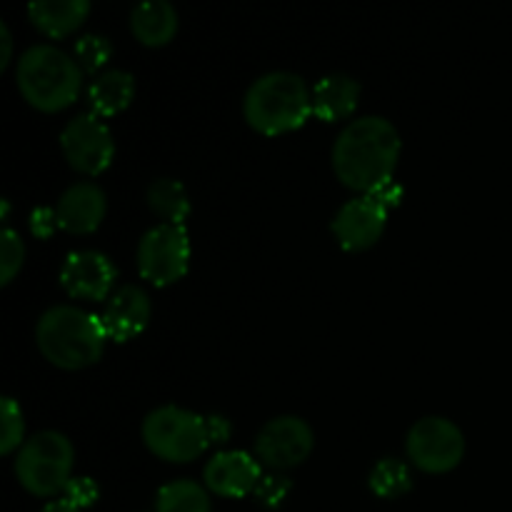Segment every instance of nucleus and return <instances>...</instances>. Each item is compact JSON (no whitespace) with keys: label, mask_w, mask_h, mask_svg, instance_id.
<instances>
[{"label":"nucleus","mask_w":512,"mask_h":512,"mask_svg":"<svg viewBox=\"0 0 512 512\" xmlns=\"http://www.w3.org/2000/svg\"><path fill=\"white\" fill-rule=\"evenodd\" d=\"M398 160L400 133L380 115L350 120L333 143L335 175L360 193H373L385 180L395 178Z\"/></svg>","instance_id":"obj_1"},{"label":"nucleus","mask_w":512,"mask_h":512,"mask_svg":"<svg viewBox=\"0 0 512 512\" xmlns=\"http://www.w3.org/2000/svg\"><path fill=\"white\" fill-rule=\"evenodd\" d=\"M103 320L80 305H50L35 325V343L53 365L78 370L100 360L105 350Z\"/></svg>","instance_id":"obj_2"},{"label":"nucleus","mask_w":512,"mask_h":512,"mask_svg":"<svg viewBox=\"0 0 512 512\" xmlns=\"http://www.w3.org/2000/svg\"><path fill=\"white\" fill-rule=\"evenodd\" d=\"M83 73L85 70L73 55L50 43H35L25 48L15 68L23 98L45 113L63 110L78 100Z\"/></svg>","instance_id":"obj_3"},{"label":"nucleus","mask_w":512,"mask_h":512,"mask_svg":"<svg viewBox=\"0 0 512 512\" xmlns=\"http://www.w3.org/2000/svg\"><path fill=\"white\" fill-rule=\"evenodd\" d=\"M245 120L265 135L290 133L313 113V90L298 73L270 70L250 83L243 100Z\"/></svg>","instance_id":"obj_4"},{"label":"nucleus","mask_w":512,"mask_h":512,"mask_svg":"<svg viewBox=\"0 0 512 512\" xmlns=\"http://www.w3.org/2000/svg\"><path fill=\"white\" fill-rule=\"evenodd\" d=\"M75 450L68 435L58 430H43L30 435L15 458V475L28 493L50 498L63 493L68 480L73 478Z\"/></svg>","instance_id":"obj_5"},{"label":"nucleus","mask_w":512,"mask_h":512,"mask_svg":"<svg viewBox=\"0 0 512 512\" xmlns=\"http://www.w3.org/2000/svg\"><path fill=\"white\" fill-rule=\"evenodd\" d=\"M143 440L158 458L190 463L210 445L203 415L180 405H160L143 420Z\"/></svg>","instance_id":"obj_6"},{"label":"nucleus","mask_w":512,"mask_h":512,"mask_svg":"<svg viewBox=\"0 0 512 512\" xmlns=\"http://www.w3.org/2000/svg\"><path fill=\"white\" fill-rule=\"evenodd\" d=\"M190 235L185 225L158 223L140 238L138 270L153 285H170L188 273Z\"/></svg>","instance_id":"obj_7"},{"label":"nucleus","mask_w":512,"mask_h":512,"mask_svg":"<svg viewBox=\"0 0 512 512\" xmlns=\"http://www.w3.org/2000/svg\"><path fill=\"white\" fill-rule=\"evenodd\" d=\"M408 458L425 473H448L463 460L465 435L453 420L428 415L408 430Z\"/></svg>","instance_id":"obj_8"},{"label":"nucleus","mask_w":512,"mask_h":512,"mask_svg":"<svg viewBox=\"0 0 512 512\" xmlns=\"http://www.w3.org/2000/svg\"><path fill=\"white\" fill-rule=\"evenodd\" d=\"M65 160L85 175H98L113 163L115 140L108 123L95 113H78L60 133Z\"/></svg>","instance_id":"obj_9"},{"label":"nucleus","mask_w":512,"mask_h":512,"mask_svg":"<svg viewBox=\"0 0 512 512\" xmlns=\"http://www.w3.org/2000/svg\"><path fill=\"white\" fill-rule=\"evenodd\" d=\"M313 443V428L303 418L278 415L260 428L255 438V458L280 473L303 463L313 450Z\"/></svg>","instance_id":"obj_10"},{"label":"nucleus","mask_w":512,"mask_h":512,"mask_svg":"<svg viewBox=\"0 0 512 512\" xmlns=\"http://www.w3.org/2000/svg\"><path fill=\"white\" fill-rule=\"evenodd\" d=\"M388 213L390 210L380 200L370 193H360L358 198H350L348 203L340 205L330 228L345 250H365L380 240Z\"/></svg>","instance_id":"obj_11"},{"label":"nucleus","mask_w":512,"mask_h":512,"mask_svg":"<svg viewBox=\"0 0 512 512\" xmlns=\"http://www.w3.org/2000/svg\"><path fill=\"white\" fill-rule=\"evenodd\" d=\"M115 283V265L105 253L93 248L73 250L60 268V285L65 293L80 300H108Z\"/></svg>","instance_id":"obj_12"},{"label":"nucleus","mask_w":512,"mask_h":512,"mask_svg":"<svg viewBox=\"0 0 512 512\" xmlns=\"http://www.w3.org/2000/svg\"><path fill=\"white\" fill-rule=\"evenodd\" d=\"M260 478H263L260 460L245 450H220L205 463L203 470L205 485L223 498H243L255 493Z\"/></svg>","instance_id":"obj_13"},{"label":"nucleus","mask_w":512,"mask_h":512,"mask_svg":"<svg viewBox=\"0 0 512 512\" xmlns=\"http://www.w3.org/2000/svg\"><path fill=\"white\" fill-rule=\"evenodd\" d=\"M150 313H153L150 295L140 285L128 283L110 293V298L105 300L103 313H100V320H103L105 335L110 340L125 343V340L135 338V335L148 328Z\"/></svg>","instance_id":"obj_14"},{"label":"nucleus","mask_w":512,"mask_h":512,"mask_svg":"<svg viewBox=\"0 0 512 512\" xmlns=\"http://www.w3.org/2000/svg\"><path fill=\"white\" fill-rule=\"evenodd\" d=\"M55 210H58V223L63 230H68V233H93L103 223L108 198H105V190L98 183L80 180V183L68 185L60 193Z\"/></svg>","instance_id":"obj_15"},{"label":"nucleus","mask_w":512,"mask_h":512,"mask_svg":"<svg viewBox=\"0 0 512 512\" xmlns=\"http://www.w3.org/2000/svg\"><path fill=\"white\" fill-rule=\"evenodd\" d=\"M360 83L348 73H330L313 88V113L320 120H343L358 108Z\"/></svg>","instance_id":"obj_16"},{"label":"nucleus","mask_w":512,"mask_h":512,"mask_svg":"<svg viewBox=\"0 0 512 512\" xmlns=\"http://www.w3.org/2000/svg\"><path fill=\"white\" fill-rule=\"evenodd\" d=\"M178 10L168 0H145L130 13V28L143 45H165L178 33Z\"/></svg>","instance_id":"obj_17"},{"label":"nucleus","mask_w":512,"mask_h":512,"mask_svg":"<svg viewBox=\"0 0 512 512\" xmlns=\"http://www.w3.org/2000/svg\"><path fill=\"white\" fill-rule=\"evenodd\" d=\"M135 95V78L133 73L123 68H105L93 78L88 88V103L90 113L100 115H115L120 110L128 108L133 103Z\"/></svg>","instance_id":"obj_18"},{"label":"nucleus","mask_w":512,"mask_h":512,"mask_svg":"<svg viewBox=\"0 0 512 512\" xmlns=\"http://www.w3.org/2000/svg\"><path fill=\"white\" fill-rule=\"evenodd\" d=\"M90 13L88 0H35L28 5V15L35 28L50 38L70 35Z\"/></svg>","instance_id":"obj_19"},{"label":"nucleus","mask_w":512,"mask_h":512,"mask_svg":"<svg viewBox=\"0 0 512 512\" xmlns=\"http://www.w3.org/2000/svg\"><path fill=\"white\" fill-rule=\"evenodd\" d=\"M145 198H148L150 210L163 218V223L183 225V220L190 215L188 190L175 178H155L145 190Z\"/></svg>","instance_id":"obj_20"},{"label":"nucleus","mask_w":512,"mask_h":512,"mask_svg":"<svg viewBox=\"0 0 512 512\" xmlns=\"http://www.w3.org/2000/svg\"><path fill=\"white\" fill-rule=\"evenodd\" d=\"M155 512H210V495L190 478L170 480L155 495Z\"/></svg>","instance_id":"obj_21"},{"label":"nucleus","mask_w":512,"mask_h":512,"mask_svg":"<svg viewBox=\"0 0 512 512\" xmlns=\"http://www.w3.org/2000/svg\"><path fill=\"white\" fill-rule=\"evenodd\" d=\"M368 483L378 498L395 500L413 488V473H410V468L403 460L383 458L373 465Z\"/></svg>","instance_id":"obj_22"},{"label":"nucleus","mask_w":512,"mask_h":512,"mask_svg":"<svg viewBox=\"0 0 512 512\" xmlns=\"http://www.w3.org/2000/svg\"><path fill=\"white\" fill-rule=\"evenodd\" d=\"M113 58V43H110L105 35L98 33H85L75 40V60L80 63V68L88 70V73H100L108 60Z\"/></svg>","instance_id":"obj_23"},{"label":"nucleus","mask_w":512,"mask_h":512,"mask_svg":"<svg viewBox=\"0 0 512 512\" xmlns=\"http://www.w3.org/2000/svg\"><path fill=\"white\" fill-rule=\"evenodd\" d=\"M23 410H20L18 400L5 395L3 398V433H0V453L8 455L13 453L15 448H23Z\"/></svg>","instance_id":"obj_24"},{"label":"nucleus","mask_w":512,"mask_h":512,"mask_svg":"<svg viewBox=\"0 0 512 512\" xmlns=\"http://www.w3.org/2000/svg\"><path fill=\"white\" fill-rule=\"evenodd\" d=\"M25 245L20 235L13 228H5L0 233V283L8 285L15 278L20 268H23Z\"/></svg>","instance_id":"obj_25"},{"label":"nucleus","mask_w":512,"mask_h":512,"mask_svg":"<svg viewBox=\"0 0 512 512\" xmlns=\"http://www.w3.org/2000/svg\"><path fill=\"white\" fill-rule=\"evenodd\" d=\"M290 490H293V483H290L288 475L268 473L260 478L258 488H255V498L265 508H280L285 503V498L290 495Z\"/></svg>","instance_id":"obj_26"},{"label":"nucleus","mask_w":512,"mask_h":512,"mask_svg":"<svg viewBox=\"0 0 512 512\" xmlns=\"http://www.w3.org/2000/svg\"><path fill=\"white\" fill-rule=\"evenodd\" d=\"M98 495V483H95L93 478H88V475H75V478L68 480V485H65L63 490V498L83 510L88 508V505H93L95 500H98Z\"/></svg>","instance_id":"obj_27"},{"label":"nucleus","mask_w":512,"mask_h":512,"mask_svg":"<svg viewBox=\"0 0 512 512\" xmlns=\"http://www.w3.org/2000/svg\"><path fill=\"white\" fill-rule=\"evenodd\" d=\"M58 228H60L58 210L45 208V205L33 208V213H30V230H33V235H38L40 240H45L50 238Z\"/></svg>","instance_id":"obj_28"},{"label":"nucleus","mask_w":512,"mask_h":512,"mask_svg":"<svg viewBox=\"0 0 512 512\" xmlns=\"http://www.w3.org/2000/svg\"><path fill=\"white\" fill-rule=\"evenodd\" d=\"M370 195H373L375 200H380V203H383L388 210H393L403 203L405 190H403V183H398L395 178H390V180H385L383 185H378V188H375Z\"/></svg>","instance_id":"obj_29"},{"label":"nucleus","mask_w":512,"mask_h":512,"mask_svg":"<svg viewBox=\"0 0 512 512\" xmlns=\"http://www.w3.org/2000/svg\"><path fill=\"white\" fill-rule=\"evenodd\" d=\"M205 425H208L210 445L225 443V440H230V433H233V428H230L228 418H223V415H208V418H205Z\"/></svg>","instance_id":"obj_30"},{"label":"nucleus","mask_w":512,"mask_h":512,"mask_svg":"<svg viewBox=\"0 0 512 512\" xmlns=\"http://www.w3.org/2000/svg\"><path fill=\"white\" fill-rule=\"evenodd\" d=\"M10 55H13V35H10L8 23H0V68L10 63Z\"/></svg>","instance_id":"obj_31"},{"label":"nucleus","mask_w":512,"mask_h":512,"mask_svg":"<svg viewBox=\"0 0 512 512\" xmlns=\"http://www.w3.org/2000/svg\"><path fill=\"white\" fill-rule=\"evenodd\" d=\"M43 512H83V508L73 505V503H70V500L60 498V500H50V503L45 505Z\"/></svg>","instance_id":"obj_32"}]
</instances>
